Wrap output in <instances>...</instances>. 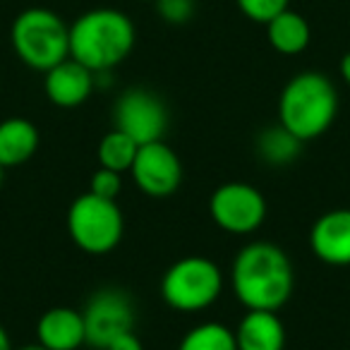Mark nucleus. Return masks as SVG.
Returning <instances> with one entry per match:
<instances>
[{"label": "nucleus", "mask_w": 350, "mask_h": 350, "mask_svg": "<svg viewBox=\"0 0 350 350\" xmlns=\"http://www.w3.org/2000/svg\"><path fill=\"white\" fill-rule=\"evenodd\" d=\"M230 286L245 310L278 312L295 288L291 257L273 243H247L230 264Z\"/></svg>", "instance_id": "1"}, {"label": "nucleus", "mask_w": 350, "mask_h": 350, "mask_svg": "<svg viewBox=\"0 0 350 350\" xmlns=\"http://www.w3.org/2000/svg\"><path fill=\"white\" fill-rule=\"evenodd\" d=\"M135 22L116 8H94L70 25V58L94 75H108L132 53Z\"/></svg>", "instance_id": "2"}, {"label": "nucleus", "mask_w": 350, "mask_h": 350, "mask_svg": "<svg viewBox=\"0 0 350 350\" xmlns=\"http://www.w3.org/2000/svg\"><path fill=\"white\" fill-rule=\"evenodd\" d=\"M338 116V92L326 75L307 70L291 77L278 96V125L305 144L321 137Z\"/></svg>", "instance_id": "3"}, {"label": "nucleus", "mask_w": 350, "mask_h": 350, "mask_svg": "<svg viewBox=\"0 0 350 350\" xmlns=\"http://www.w3.org/2000/svg\"><path fill=\"white\" fill-rule=\"evenodd\" d=\"M10 44L27 68L49 72L70 58V25L49 8H27L12 22Z\"/></svg>", "instance_id": "4"}, {"label": "nucleus", "mask_w": 350, "mask_h": 350, "mask_svg": "<svg viewBox=\"0 0 350 350\" xmlns=\"http://www.w3.org/2000/svg\"><path fill=\"white\" fill-rule=\"evenodd\" d=\"M224 293V271L219 264L202 254H190L165 269L161 278V297L170 310L202 312Z\"/></svg>", "instance_id": "5"}, {"label": "nucleus", "mask_w": 350, "mask_h": 350, "mask_svg": "<svg viewBox=\"0 0 350 350\" xmlns=\"http://www.w3.org/2000/svg\"><path fill=\"white\" fill-rule=\"evenodd\" d=\"M70 240L87 254H108L120 245L125 233L122 209L116 200H103L92 192L75 197L68 209Z\"/></svg>", "instance_id": "6"}, {"label": "nucleus", "mask_w": 350, "mask_h": 350, "mask_svg": "<svg viewBox=\"0 0 350 350\" xmlns=\"http://www.w3.org/2000/svg\"><path fill=\"white\" fill-rule=\"evenodd\" d=\"M209 216L230 235H252L267 219V200L247 183H224L209 197Z\"/></svg>", "instance_id": "7"}, {"label": "nucleus", "mask_w": 350, "mask_h": 350, "mask_svg": "<svg viewBox=\"0 0 350 350\" xmlns=\"http://www.w3.org/2000/svg\"><path fill=\"white\" fill-rule=\"evenodd\" d=\"M113 127L132 137L139 146L163 139L168 130V108L159 94L144 87H130L113 106Z\"/></svg>", "instance_id": "8"}, {"label": "nucleus", "mask_w": 350, "mask_h": 350, "mask_svg": "<svg viewBox=\"0 0 350 350\" xmlns=\"http://www.w3.org/2000/svg\"><path fill=\"white\" fill-rule=\"evenodd\" d=\"M87 345L106 350V345L120 334L135 331V305L130 295L118 288H103L89 297L87 307L82 310Z\"/></svg>", "instance_id": "9"}, {"label": "nucleus", "mask_w": 350, "mask_h": 350, "mask_svg": "<svg viewBox=\"0 0 350 350\" xmlns=\"http://www.w3.org/2000/svg\"><path fill=\"white\" fill-rule=\"evenodd\" d=\"M130 175L135 185L146 197L163 200L170 197L183 183V163L180 156L175 154L163 139L149 142L137 149V156L132 161Z\"/></svg>", "instance_id": "10"}, {"label": "nucleus", "mask_w": 350, "mask_h": 350, "mask_svg": "<svg viewBox=\"0 0 350 350\" xmlns=\"http://www.w3.org/2000/svg\"><path fill=\"white\" fill-rule=\"evenodd\" d=\"M310 247L329 267H350V209H331L310 228Z\"/></svg>", "instance_id": "11"}, {"label": "nucleus", "mask_w": 350, "mask_h": 350, "mask_svg": "<svg viewBox=\"0 0 350 350\" xmlns=\"http://www.w3.org/2000/svg\"><path fill=\"white\" fill-rule=\"evenodd\" d=\"M96 87V75L75 58H65L44 72V92L53 106L58 108H79L87 103Z\"/></svg>", "instance_id": "12"}, {"label": "nucleus", "mask_w": 350, "mask_h": 350, "mask_svg": "<svg viewBox=\"0 0 350 350\" xmlns=\"http://www.w3.org/2000/svg\"><path fill=\"white\" fill-rule=\"evenodd\" d=\"M36 343L49 350H79L87 343L84 317L75 307H51L36 321Z\"/></svg>", "instance_id": "13"}, {"label": "nucleus", "mask_w": 350, "mask_h": 350, "mask_svg": "<svg viewBox=\"0 0 350 350\" xmlns=\"http://www.w3.org/2000/svg\"><path fill=\"white\" fill-rule=\"evenodd\" d=\"M238 350H283L286 326L271 310H247L235 329Z\"/></svg>", "instance_id": "14"}, {"label": "nucleus", "mask_w": 350, "mask_h": 350, "mask_svg": "<svg viewBox=\"0 0 350 350\" xmlns=\"http://www.w3.org/2000/svg\"><path fill=\"white\" fill-rule=\"evenodd\" d=\"M41 135L36 125L27 118H5L0 120V165L17 168L25 165L36 154Z\"/></svg>", "instance_id": "15"}, {"label": "nucleus", "mask_w": 350, "mask_h": 350, "mask_svg": "<svg viewBox=\"0 0 350 350\" xmlns=\"http://www.w3.org/2000/svg\"><path fill=\"white\" fill-rule=\"evenodd\" d=\"M264 27H267L269 46L281 55H300L312 41L310 22L291 8L276 15Z\"/></svg>", "instance_id": "16"}, {"label": "nucleus", "mask_w": 350, "mask_h": 350, "mask_svg": "<svg viewBox=\"0 0 350 350\" xmlns=\"http://www.w3.org/2000/svg\"><path fill=\"white\" fill-rule=\"evenodd\" d=\"M300 149H302V142L297 139L295 135H291L283 125L267 127V130L257 137L259 159L269 165H276V168L293 163V161L300 156Z\"/></svg>", "instance_id": "17"}, {"label": "nucleus", "mask_w": 350, "mask_h": 350, "mask_svg": "<svg viewBox=\"0 0 350 350\" xmlns=\"http://www.w3.org/2000/svg\"><path fill=\"white\" fill-rule=\"evenodd\" d=\"M178 350H238L235 331L221 321H202L187 329L180 338Z\"/></svg>", "instance_id": "18"}, {"label": "nucleus", "mask_w": 350, "mask_h": 350, "mask_svg": "<svg viewBox=\"0 0 350 350\" xmlns=\"http://www.w3.org/2000/svg\"><path fill=\"white\" fill-rule=\"evenodd\" d=\"M137 149H139V144H137L132 137H127L125 132L113 127V130L108 132V135H103V139L98 142V149H96L98 165L116 170V173H130Z\"/></svg>", "instance_id": "19"}, {"label": "nucleus", "mask_w": 350, "mask_h": 350, "mask_svg": "<svg viewBox=\"0 0 350 350\" xmlns=\"http://www.w3.org/2000/svg\"><path fill=\"white\" fill-rule=\"evenodd\" d=\"M238 10L257 25H269L276 15L291 8V0H235Z\"/></svg>", "instance_id": "20"}, {"label": "nucleus", "mask_w": 350, "mask_h": 350, "mask_svg": "<svg viewBox=\"0 0 350 350\" xmlns=\"http://www.w3.org/2000/svg\"><path fill=\"white\" fill-rule=\"evenodd\" d=\"M156 12L165 25H187L197 12V0H156Z\"/></svg>", "instance_id": "21"}, {"label": "nucleus", "mask_w": 350, "mask_h": 350, "mask_svg": "<svg viewBox=\"0 0 350 350\" xmlns=\"http://www.w3.org/2000/svg\"><path fill=\"white\" fill-rule=\"evenodd\" d=\"M89 192L96 197H103V200H118V195L122 192V173L98 165L94 170L92 180H89Z\"/></svg>", "instance_id": "22"}, {"label": "nucleus", "mask_w": 350, "mask_h": 350, "mask_svg": "<svg viewBox=\"0 0 350 350\" xmlns=\"http://www.w3.org/2000/svg\"><path fill=\"white\" fill-rule=\"evenodd\" d=\"M106 350H144V345H142L139 336L135 331H127V334H120L118 338H113L106 345Z\"/></svg>", "instance_id": "23"}, {"label": "nucleus", "mask_w": 350, "mask_h": 350, "mask_svg": "<svg viewBox=\"0 0 350 350\" xmlns=\"http://www.w3.org/2000/svg\"><path fill=\"white\" fill-rule=\"evenodd\" d=\"M338 72H340V79H343L345 84H350V51L348 53H343V58H340Z\"/></svg>", "instance_id": "24"}, {"label": "nucleus", "mask_w": 350, "mask_h": 350, "mask_svg": "<svg viewBox=\"0 0 350 350\" xmlns=\"http://www.w3.org/2000/svg\"><path fill=\"white\" fill-rule=\"evenodd\" d=\"M0 350H15L12 348V343H10V336H8V331H5V326L0 324Z\"/></svg>", "instance_id": "25"}, {"label": "nucleus", "mask_w": 350, "mask_h": 350, "mask_svg": "<svg viewBox=\"0 0 350 350\" xmlns=\"http://www.w3.org/2000/svg\"><path fill=\"white\" fill-rule=\"evenodd\" d=\"M17 350H49V348H44V345H25V348H17Z\"/></svg>", "instance_id": "26"}, {"label": "nucleus", "mask_w": 350, "mask_h": 350, "mask_svg": "<svg viewBox=\"0 0 350 350\" xmlns=\"http://www.w3.org/2000/svg\"><path fill=\"white\" fill-rule=\"evenodd\" d=\"M3 173H5V168H3V165H0V185H3Z\"/></svg>", "instance_id": "27"}, {"label": "nucleus", "mask_w": 350, "mask_h": 350, "mask_svg": "<svg viewBox=\"0 0 350 350\" xmlns=\"http://www.w3.org/2000/svg\"><path fill=\"white\" fill-rule=\"evenodd\" d=\"M149 3H156V0H149Z\"/></svg>", "instance_id": "28"}]
</instances>
